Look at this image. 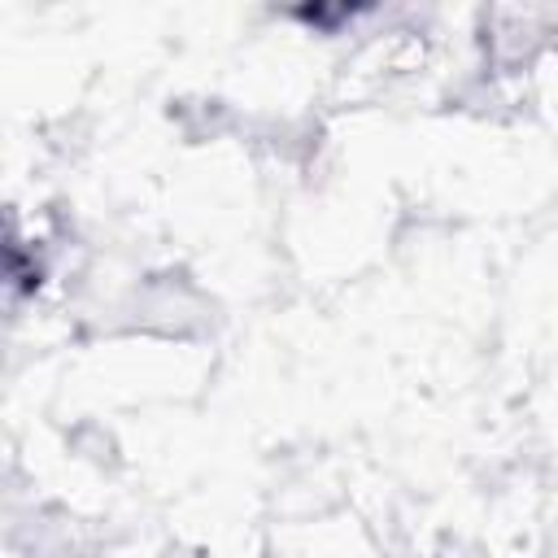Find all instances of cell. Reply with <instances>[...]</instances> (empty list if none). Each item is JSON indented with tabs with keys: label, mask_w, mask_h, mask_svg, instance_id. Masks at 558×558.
Returning a JSON list of instances; mask_svg holds the SVG:
<instances>
[]
</instances>
